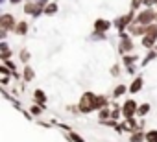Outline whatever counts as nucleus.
Returning <instances> with one entry per match:
<instances>
[{"mask_svg": "<svg viewBox=\"0 0 157 142\" xmlns=\"http://www.w3.org/2000/svg\"><path fill=\"white\" fill-rule=\"evenodd\" d=\"M91 107H93V96H85L83 102H82V109L87 111V109H91Z\"/></svg>", "mask_w": 157, "mask_h": 142, "instance_id": "obj_1", "label": "nucleus"}, {"mask_svg": "<svg viewBox=\"0 0 157 142\" xmlns=\"http://www.w3.org/2000/svg\"><path fill=\"white\" fill-rule=\"evenodd\" d=\"M150 19H151V13H142V17H140V21H142V22H148Z\"/></svg>", "mask_w": 157, "mask_h": 142, "instance_id": "obj_4", "label": "nucleus"}, {"mask_svg": "<svg viewBox=\"0 0 157 142\" xmlns=\"http://www.w3.org/2000/svg\"><path fill=\"white\" fill-rule=\"evenodd\" d=\"M148 138H150L151 142H155V140H157V133H150V135H148Z\"/></svg>", "mask_w": 157, "mask_h": 142, "instance_id": "obj_5", "label": "nucleus"}, {"mask_svg": "<svg viewBox=\"0 0 157 142\" xmlns=\"http://www.w3.org/2000/svg\"><path fill=\"white\" fill-rule=\"evenodd\" d=\"M133 111H135V103H133V102H128V103H126V114L131 116Z\"/></svg>", "mask_w": 157, "mask_h": 142, "instance_id": "obj_3", "label": "nucleus"}, {"mask_svg": "<svg viewBox=\"0 0 157 142\" xmlns=\"http://www.w3.org/2000/svg\"><path fill=\"white\" fill-rule=\"evenodd\" d=\"M0 22H2V26H4V28H10V26H11V22H13V19H11L10 15H4Z\"/></svg>", "mask_w": 157, "mask_h": 142, "instance_id": "obj_2", "label": "nucleus"}]
</instances>
